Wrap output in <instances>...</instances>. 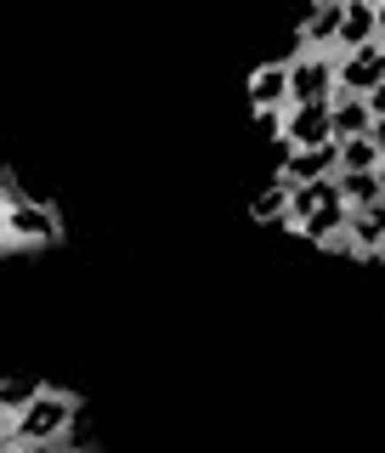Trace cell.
Listing matches in <instances>:
<instances>
[{
	"label": "cell",
	"instance_id": "1",
	"mask_svg": "<svg viewBox=\"0 0 385 453\" xmlns=\"http://www.w3.org/2000/svg\"><path fill=\"white\" fill-rule=\"evenodd\" d=\"M74 419H80V403L68 391H40L28 408L0 419V453H12L18 442H68Z\"/></svg>",
	"mask_w": 385,
	"mask_h": 453
},
{
	"label": "cell",
	"instance_id": "2",
	"mask_svg": "<svg viewBox=\"0 0 385 453\" xmlns=\"http://www.w3.org/2000/svg\"><path fill=\"white\" fill-rule=\"evenodd\" d=\"M57 233H63V221H57L51 204H40V198H28L18 188H6V204H0V238H6V250H40V244H57Z\"/></svg>",
	"mask_w": 385,
	"mask_h": 453
},
{
	"label": "cell",
	"instance_id": "3",
	"mask_svg": "<svg viewBox=\"0 0 385 453\" xmlns=\"http://www.w3.org/2000/svg\"><path fill=\"white\" fill-rule=\"evenodd\" d=\"M340 91V51H301L289 57V96L295 103H335Z\"/></svg>",
	"mask_w": 385,
	"mask_h": 453
},
{
	"label": "cell",
	"instance_id": "4",
	"mask_svg": "<svg viewBox=\"0 0 385 453\" xmlns=\"http://www.w3.org/2000/svg\"><path fill=\"white\" fill-rule=\"evenodd\" d=\"M283 148H329L335 142V103H289L278 119Z\"/></svg>",
	"mask_w": 385,
	"mask_h": 453
},
{
	"label": "cell",
	"instance_id": "5",
	"mask_svg": "<svg viewBox=\"0 0 385 453\" xmlns=\"http://www.w3.org/2000/svg\"><path fill=\"white\" fill-rule=\"evenodd\" d=\"M244 96H250V108H255V119L261 125H278L283 113H289V63H266V68H255L250 85H244Z\"/></svg>",
	"mask_w": 385,
	"mask_h": 453
},
{
	"label": "cell",
	"instance_id": "6",
	"mask_svg": "<svg viewBox=\"0 0 385 453\" xmlns=\"http://www.w3.org/2000/svg\"><path fill=\"white\" fill-rule=\"evenodd\" d=\"M278 176L289 181V188L340 176V142H329V148H283V170H278Z\"/></svg>",
	"mask_w": 385,
	"mask_h": 453
},
{
	"label": "cell",
	"instance_id": "7",
	"mask_svg": "<svg viewBox=\"0 0 385 453\" xmlns=\"http://www.w3.org/2000/svg\"><path fill=\"white\" fill-rule=\"evenodd\" d=\"M374 85H385V46H380V40H374V46H363V51L340 57V91H346V96H368Z\"/></svg>",
	"mask_w": 385,
	"mask_h": 453
},
{
	"label": "cell",
	"instance_id": "8",
	"mask_svg": "<svg viewBox=\"0 0 385 453\" xmlns=\"http://www.w3.org/2000/svg\"><path fill=\"white\" fill-rule=\"evenodd\" d=\"M346 221H351V204H346V193H335L329 204H318L312 216L295 226V233L306 238V244H329V250H346Z\"/></svg>",
	"mask_w": 385,
	"mask_h": 453
},
{
	"label": "cell",
	"instance_id": "9",
	"mask_svg": "<svg viewBox=\"0 0 385 453\" xmlns=\"http://www.w3.org/2000/svg\"><path fill=\"white\" fill-rule=\"evenodd\" d=\"M340 28H346V0H318L301 23V51H340Z\"/></svg>",
	"mask_w": 385,
	"mask_h": 453
},
{
	"label": "cell",
	"instance_id": "10",
	"mask_svg": "<svg viewBox=\"0 0 385 453\" xmlns=\"http://www.w3.org/2000/svg\"><path fill=\"white\" fill-rule=\"evenodd\" d=\"M380 40V6L374 0H346V28H340V57L363 51Z\"/></svg>",
	"mask_w": 385,
	"mask_h": 453
},
{
	"label": "cell",
	"instance_id": "11",
	"mask_svg": "<svg viewBox=\"0 0 385 453\" xmlns=\"http://www.w3.org/2000/svg\"><path fill=\"white\" fill-rule=\"evenodd\" d=\"M346 250H351V255H380V250H385V204L351 210V221H346Z\"/></svg>",
	"mask_w": 385,
	"mask_h": 453
},
{
	"label": "cell",
	"instance_id": "12",
	"mask_svg": "<svg viewBox=\"0 0 385 453\" xmlns=\"http://www.w3.org/2000/svg\"><path fill=\"white\" fill-rule=\"evenodd\" d=\"M351 136H374V108L368 96H335V142H351Z\"/></svg>",
	"mask_w": 385,
	"mask_h": 453
},
{
	"label": "cell",
	"instance_id": "13",
	"mask_svg": "<svg viewBox=\"0 0 385 453\" xmlns=\"http://www.w3.org/2000/svg\"><path fill=\"white\" fill-rule=\"evenodd\" d=\"M340 193H346L351 210H368V204H385V176L380 170H340Z\"/></svg>",
	"mask_w": 385,
	"mask_h": 453
},
{
	"label": "cell",
	"instance_id": "14",
	"mask_svg": "<svg viewBox=\"0 0 385 453\" xmlns=\"http://www.w3.org/2000/svg\"><path fill=\"white\" fill-rule=\"evenodd\" d=\"M250 216L255 221H261V226H289V181H273V188H261V193H255V204H250Z\"/></svg>",
	"mask_w": 385,
	"mask_h": 453
},
{
	"label": "cell",
	"instance_id": "15",
	"mask_svg": "<svg viewBox=\"0 0 385 453\" xmlns=\"http://www.w3.org/2000/svg\"><path fill=\"white\" fill-rule=\"evenodd\" d=\"M380 142L374 136H351V142H340V170H380Z\"/></svg>",
	"mask_w": 385,
	"mask_h": 453
},
{
	"label": "cell",
	"instance_id": "16",
	"mask_svg": "<svg viewBox=\"0 0 385 453\" xmlns=\"http://www.w3.org/2000/svg\"><path fill=\"white\" fill-rule=\"evenodd\" d=\"M46 386H35V380H6V391H0V403H6V414H18V408H28L35 396Z\"/></svg>",
	"mask_w": 385,
	"mask_h": 453
},
{
	"label": "cell",
	"instance_id": "17",
	"mask_svg": "<svg viewBox=\"0 0 385 453\" xmlns=\"http://www.w3.org/2000/svg\"><path fill=\"white\" fill-rule=\"evenodd\" d=\"M368 108H374V119H385V85H374V91H368Z\"/></svg>",
	"mask_w": 385,
	"mask_h": 453
},
{
	"label": "cell",
	"instance_id": "18",
	"mask_svg": "<svg viewBox=\"0 0 385 453\" xmlns=\"http://www.w3.org/2000/svg\"><path fill=\"white\" fill-rule=\"evenodd\" d=\"M374 142H380V153H385V119H374Z\"/></svg>",
	"mask_w": 385,
	"mask_h": 453
},
{
	"label": "cell",
	"instance_id": "19",
	"mask_svg": "<svg viewBox=\"0 0 385 453\" xmlns=\"http://www.w3.org/2000/svg\"><path fill=\"white\" fill-rule=\"evenodd\" d=\"M380 46H385V6H380Z\"/></svg>",
	"mask_w": 385,
	"mask_h": 453
},
{
	"label": "cell",
	"instance_id": "20",
	"mask_svg": "<svg viewBox=\"0 0 385 453\" xmlns=\"http://www.w3.org/2000/svg\"><path fill=\"white\" fill-rule=\"evenodd\" d=\"M380 176H385V159H380Z\"/></svg>",
	"mask_w": 385,
	"mask_h": 453
},
{
	"label": "cell",
	"instance_id": "21",
	"mask_svg": "<svg viewBox=\"0 0 385 453\" xmlns=\"http://www.w3.org/2000/svg\"><path fill=\"white\" fill-rule=\"evenodd\" d=\"M374 6H385V0H374Z\"/></svg>",
	"mask_w": 385,
	"mask_h": 453
},
{
	"label": "cell",
	"instance_id": "22",
	"mask_svg": "<svg viewBox=\"0 0 385 453\" xmlns=\"http://www.w3.org/2000/svg\"><path fill=\"white\" fill-rule=\"evenodd\" d=\"M380 255H385V250H380Z\"/></svg>",
	"mask_w": 385,
	"mask_h": 453
}]
</instances>
